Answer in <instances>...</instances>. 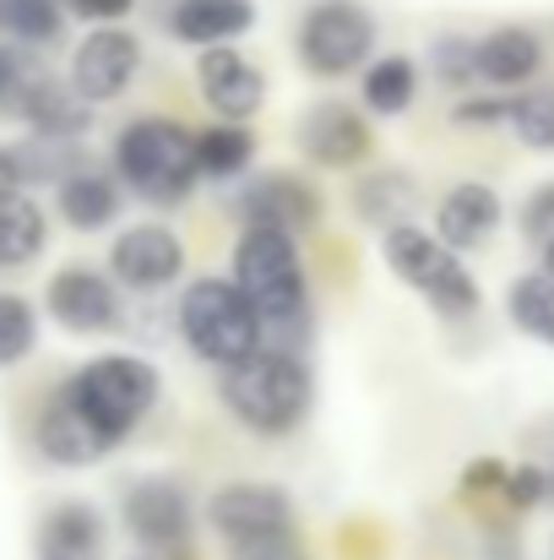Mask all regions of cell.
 <instances>
[{"label": "cell", "mask_w": 554, "mask_h": 560, "mask_svg": "<svg viewBox=\"0 0 554 560\" xmlns=\"http://www.w3.org/2000/svg\"><path fill=\"white\" fill-rule=\"evenodd\" d=\"M217 397L250 435H288L310 413V371L294 349L261 343L256 354L223 365Z\"/></svg>", "instance_id": "6da1fadb"}, {"label": "cell", "mask_w": 554, "mask_h": 560, "mask_svg": "<svg viewBox=\"0 0 554 560\" xmlns=\"http://www.w3.org/2000/svg\"><path fill=\"white\" fill-rule=\"evenodd\" d=\"M180 338L207 365H234L267 343V316L234 278H196L180 294Z\"/></svg>", "instance_id": "7a4b0ae2"}, {"label": "cell", "mask_w": 554, "mask_h": 560, "mask_svg": "<svg viewBox=\"0 0 554 560\" xmlns=\"http://www.w3.org/2000/svg\"><path fill=\"white\" fill-rule=\"evenodd\" d=\"M115 170L142 201L180 207L201 180V153L180 120H131L115 137Z\"/></svg>", "instance_id": "3957f363"}, {"label": "cell", "mask_w": 554, "mask_h": 560, "mask_svg": "<svg viewBox=\"0 0 554 560\" xmlns=\"http://www.w3.org/2000/svg\"><path fill=\"white\" fill-rule=\"evenodd\" d=\"M234 283L256 300V311L267 316V327H294L305 322V261L294 245V229L278 223H245L239 245H234Z\"/></svg>", "instance_id": "277c9868"}, {"label": "cell", "mask_w": 554, "mask_h": 560, "mask_svg": "<svg viewBox=\"0 0 554 560\" xmlns=\"http://www.w3.org/2000/svg\"><path fill=\"white\" fill-rule=\"evenodd\" d=\"M380 256L419 300H429V311H440L451 322L479 311V283L462 267V250H451L440 234H429L419 223H391V229H380Z\"/></svg>", "instance_id": "5b68a950"}, {"label": "cell", "mask_w": 554, "mask_h": 560, "mask_svg": "<svg viewBox=\"0 0 554 560\" xmlns=\"http://www.w3.org/2000/svg\"><path fill=\"white\" fill-rule=\"evenodd\" d=\"M66 386H71V397H76L109 435H120V441H126V435L137 430V419L158 402V371H153L148 360H137V354H104V360L82 365Z\"/></svg>", "instance_id": "8992f818"}, {"label": "cell", "mask_w": 554, "mask_h": 560, "mask_svg": "<svg viewBox=\"0 0 554 560\" xmlns=\"http://www.w3.org/2000/svg\"><path fill=\"white\" fill-rule=\"evenodd\" d=\"M375 49V16L359 0H316L299 22V60L310 77H343Z\"/></svg>", "instance_id": "52a82bcc"}, {"label": "cell", "mask_w": 554, "mask_h": 560, "mask_svg": "<svg viewBox=\"0 0 554 560\" xmlns=\"http://www.w3.org/2000/svg\"><path fill=\"white\" fill-rule=\"evenodd\" d=\"M109 446H120V435H109V430L71 397V386L55 392L49 408L38 413V452H44L49 463H60V468H87V463H98Z\"/></svg>", "instance_id": "ba28073f"}, {"label": "cell", "mask_w": 554, "mask_h": 560, "mask_svg": "<svg viewBox=\"0 0 554 560\" xmlns=\"http://www.w3.org/2000/svg\"><path fill=\"white\" fill-rule=\"evenodd\" d=\"M212 528L223 534V545L234 539H256V534H283L294 528V501L288 490L278 485H256V479H239V485H223L207 506Z\"/></svg>", "instance_id": "9c48e42d"}, {"label": "cell", "mask_w": 554, "mask_h": 560, "mask_svg": "<svg viewBox=\"0 0 554 560\" xmlns=\"http://www.w3.org/2000/svg\"><path fill=\"white\" fill-rule=\"evenodd\" d=\"M126 528L142 550H190V501L175 479H137L126 490Z\"/></svg>", "instance_id": "30bf717a"}, {"label": "cell", "mask_w": 554, "mask_h": 560, "mask_svg": "<svg viewBox=\"0 0 554 560\" xmlns=\"http://www.w3.org/2000/svg\"><path fill=\"white\" fill-rule=\"evenodd\" d=\"M137 71H142V44H137L126 27H98V33H87L82 49H76V60H71V82H76V93H87L93 104L120 98V93L137 82Z\"/></svg>", "instance_id": "8fae6325"}, {"label": "cell", "mask_w": 554, "mask_h": 560, "mask_svg": "<svg viewBox=\"0 0 554 560\" xmlns=\"http://www.w3.org/2000/svg\"><path fill=\"white\" fill-rule=\"evenodd\" d=\"M196 88L201 98L223 115V120H250L267 98V77L256 60H245L239 49L228 44H207L201 60H196Z\"/></svg>", "instance_id": "7c38bea8"}, {"label": "cell", "mask_w": 554, "mask_h": 560, "mask_svg": "<svg viewBox=\"0 0 554 560\" xmlns=\"http://www.w3.org/2000/svg\"><path fill=\"white\" fill-rule=\"evenodd\" d=\"M109 267L126 289H164L185 272V245L164 223H137L109 245Z\"/></svg>", "instance_id": "4fadbf2b"}, {"label": "cell", "mask_w": 554, "mask_h": 560, "mask_svg": "<svg viewBox=\"0 0 554 560\" xmlns=\"http://www.w3.org/2000/svg\"><path fill=\"white\" fill-rule=\"evenodd\" d=\"M299 153L321 170H359L369 159V126L343 98H321L299 120Z\"/></svg>", "instance_id": "5bb4252c"}, {"label": "cell", "mask_w": 554, "mask_h": 560, "mask_svg": "<svg viewBox=\"0 0 554 560\" xmlns=\"http://www.w3.org/2000/svg\"><path fill=\"white\" fill-rule=\"evenodd\" d=\"M239 218L245 223H278V229H310L321 218V190L294 170H267L239 190Z\"/></svg>", "instance_id": "9a60e30c"}, {"label": "cell", "mask_w": 554, "mask_h": 560, "mask_svg": "<svg viewBox=\"0 0 554 560\" xmlns=\"http://www.w3.org/2000/svg\"><path fill=\"white\" fill-rule=\"evenodd\" d=\"M49 316L66 332H109L120 322V300L104 272L93 267H66L49 278Z\"/></svg>", "instance_id": "2e32d148"}, {"label": "cell", "mask_w": 554, "mask_h": 560, "mask_svg": "<svg viewBox=\"0 0 554 560\" xmlns=\"http://www.w3.org/2000/svg\"><path fill=\"white\" fill-rule=\"evenodd\" d=\"M500 190L484 186V180H462L440 196L435 207V234L451 245V250H479L495 229H500Z\"/></svg>", "instance_id": "e0dca14e"}, {"label": "cell", "mask_w": 554, "mask_h": 560, "mask_svg": "<svg viewBox=\"0 0 554 560\" xmlns=\"http://www.w3.org/2000/svg\"><path fill=\"white\" fill-rule=\"evenodd\" d=\"M87 104H93V98L76 93V82L60 88V82H49V77H27L22 93H16V115H22L33 131H44V137H82V131L93 126Z\"/></svg>", "instance_id": "ac0fdd59"}, {"label": "cell", "mask_w": 554, "mask_h": 560, "mask_svg": "<svg viewBox=\"0 0 554 560\" xmlns=\"http://www.w3.org/2000/svg\"><path fill=\"white\" fill-rule=\"evenodd\" d=\"M256 27V0H180L169 11V33L180 44H234Z\"/></svg>", "instance_id": "d6986e66"}, {"label": "cell", "mask_w": 554, "mask_h": 560, "mask_svg": "<svg viewBox=\"0 0 554 560\" xmlns=\"http://www.w3.org/2000/svg\"><path fill=\"white\" fill-rule=\"evenodd\" d=\"M544 66V44L528 27H495L479 38V82L490 88H522Z\"/></svg>", "instance_id": "ffe728a7"}, {"label": "cell", "mask_w": 554, "mask_h": 560, "mask_svg": "<svg viewBox=\"0 0 554 560\" xmlns=\"http://www.w3.org/2000/svg\"><path fill=\"white\" fill-rule=\"evenodd\" d=\"M115 212H120V190L109 175H93V170H71L66 180H60V218L71 223V229H104V223H115Z\"/></svg>", "instance_id": "44dd1931"}, {"label": "cell", "mask_w": 554, "mask_h": 560, "mask_svg": "<svg viewBox=\"0 0 554 560\" xmlns=\"http://www.w3.org/2000/svg\"><path fill=\"white\" fill-rule=\"evenodd\" d=\"M506 316L517 322V332H528L533 343L554 349V278L544 267L506 283Z\"/></svg>", "instance_id": "7402d4cb"}, {"label": "cell", "mask_w": 554, "mask_h": 560, "mask_svg": "<svg viewBox=\"0 0 554 560\" xmlns=\"http://www.w3.org/2000/svg\"><path fill=\"white\" fill-rule=\"evenodd\" d=\"M419 207V186L402 175V170H375L359 180L354 190V212L375 223V229H391V223H408V212Z\"/></svg>", "instance_id": "603a6c76"}, {"label": "cell", "mask_w": 554, "mask_h": 560, "mask_svg": "<svg viewBox=\"0 0 554 560\" xmlns=\"http://www.w3.org/2000/svg\"><path fill=\"white\" fill-rule=\"evenodd\" d=\"M196 153H201V175H212V180H234V175H245L250 159H256V131H250L245 120L207 126V131L196 137Z\"/></svg>", "instance_id": "cb8c5ba5"}, {"label": "cell", "mask_w": 554, "mask_h": 560, "mask_svg": "<svg viewBox=\"0 0 554 560\" xmlns=\"http://www.w3.org/2000/svg\"><path fill=\"white\" fill-rule=\"evenodd\" d=\"M44 250V212L16 190L0 196V267H22Z\"/></svg>", "instance_id": "d4e9b609"}, {"label": "cell", "mask_w": 554, "mask_h": 560, "mask_svg": "<svg viewBox=\"0 0 554 560\" xmlns=\"http://www.w3.org/2000/svg\"><path fill=\"white\" fill-rule=\"evenodd\" d=\"M98 539H104L98 517H93L87 506H76V501H66V506L44 523V550H49V560H87L98 550Z\"/></svg>", "instance_id": "484cf974"}, {"label": "cell", "mask_w": 554, "mask_h": 560, "mask_svg": "<svg viewBox=\"0 0 554 560\" xmlns=\"http://www.w3.org/2000/svg\"><path fill=\"white\" fill-rule=\"evenodd\" d=\"M413 88H419V71H413L408 55H386V60H375L365 71V104L375 115H386V120L413 104Z\"/></svg>", "instance_id": "4316f807"}, {"label": "cell", "mask_w": 554, "mask_h": 560, "mask_svg": "<svg viewBox=\"0 0 554 560\" xmlns=\"http://www.w3.org/2000/svg\"><path fill=\"white\" fill-rule=\"evenodd\" d=\"M511 131L528 148L550 153L554 148V88H528V93L511 98Z\"/></svg>", "instance_id": "83f0119b"}, {"label": "cell", "mask_w": 554, "mask_h": 560, "mask_svg": "<svg viewBox=\"0 0 554 560\" xmlns=\"http://www.w3.org/2000/svg\"><path fill=\"white\" fill-rule=\"evenodd\" d=\"M0 27L22 44H49L60 33V0H0Z\"/></svg>", "instance_id": "f1b7e54d"}, {"label": "cell", "mask_w": 554, "mask_h": 560, "mask_svg": "<svg viewBox=\"0 0 554 560\" xmlns=\"http://www.w3.org/2000/svg\"><path fill=\"white\" fill-rule=\"evenodd\" d=\"M71 137H33V142H22L16 148V164H22V186L27 180H66L71 175V164H76V153L66 148Z\"/></svg>", "instance_id": "f546056e"}, {"label": "cell", "mask_w": 554, "mask_h": 560, "mask_svg": "<svg viewBox=\"0 0 554 560\" xmlns=\"http://www.w3.org/2000/svg\"><path fill=\"white\" fill-rule=\"evenodd\" d=\"M33 343H38V316H33V305L16 300V294H0V365L27 360Z\"/></svg>", "instance_id": "4dcf8cb0"}, {"label": "cell", "mask_w": 554, "mask_h": 560, "mask_svg": "<svg viewBox=\"0 0 554 560\" xmlns=\"http://www.w3.org/2000/svg\"><path fill=\"white\" fill-rule=\"evenodd\" d=\"M429 71H435V82H446V88L473 82V77H479V44L462 38V33H440V38L429 44Z\"/></svg>", "instance_id": "1f68e13d"}, {"label": "cell", "mask_w": 554, "mask_h": 560, "mask_svg": "<svg viewBox=\"0 0 554 560\" xmlns=\"http://www.w3.org/2000/svg\"><path fill=\"white\" fill-rule=\"evenodd\" d=\"M506 501H511V512H533V506H544L550 501V474L544 468H533V463H517V474H506Z\"/></svg>", "instance_id": "d6a6232c"}, {"label": "cell", "mask_w": 554, "mask_h": 560, "mask_svg": "<svg viewBox=\"0 0 554 560\" xmlns=\"http://www.w3.org/2000/svg\"><path fill=\"white\" fill-rule=\"evenodd\" d=\"M228 556L234 560H305L294 528H283V534H256V539H234Z\"/></svg>", "instance_id": "836d02e7"}, {"label": "cell", "mask_w": 554, "mask_h": 560, "mask_svg": "<svg viewBox=\"0 0 554 560\" xmlns=\"http://www.w3.org/2000/svg\"><path fill=\"white\" fill-rule=\"evenodd\" d=\"M522 234H528L533 245H550L554 240V180H544V186L522 201Z\"/></svg>", "instance_id": "e575fe53"}, {"label": "cell", "mask_w": 554, "mask_h": 560, "mask_svg": "<svg viewBox=\"0 0 554 560\" xmlns=\"http://www.w3.org/2000/svg\"><path fill=\"white\" fill-rule=\"evenodd\" d=\"M451 120H457V126H473V131L500 126V120H511V98H462V104L451 109Z\"/></svg>", "instance_id": "d590c367"}, {"label": "cell", "mask_w": 554, "mask_h": 560, "mask_svg": "<svg viewBox=\"0 0 554 560\" xmlns=\"http://www.w3.org/2000/svg\"><path fill=\"white\" fill-rule=\"evenodd\" d=\"M500 485H506V463L500 457H473L462 468V490L468 495H484V490H500Z\"/></svg>", "instance_id": "8d00e7d4"}, {"label": "cell", "mask_w": 554, "mask_h": 560, "mask_svg": "<svg viewBox=\"0 0 554 560\" xmlns=\"http://www.w3.org/2000/svg\"><path fill=\"white\" fill-rule=\"evenodd\" d=\"M76 16H87V22H115V16H126L137 0H66Z\"/></svg>", "instance_id": "74e56055"}, {"label": "cell", "mask_w": 554, "mask_h": 560, "mask_svg": "<svg viewBox=\"0 0 554 560\" xmlns=\"http://www.w3.org/2000/svg\"><path fill=\"white\" fill-rule=\"evenodd\" d=\"M22 82H27V66H22L11 49H0V104H5V98H16V93H22Z\"/></svg>", "instance_id": "f35d334b"}, {"label": "cell", "mask_w": 554, "mask_h": 560, "mask_svg": "<svg viewBox=\"0 0 554 560\" xmlns=\"http://www.w3.org/2000/svg\"><path fill=\"white\" fill-rule=\"evenodd\" d=\"M22 186V164H16V148H0V196Z\"/></svg>", "instance_id": "ab89813d"}, {"label": "cell", "mask_w": 554, "mask_h": 560, "mask_svg": "<svg viewBox=\"0 0 554 560\" xmlns=\"http://www.w3.org/2000/svg\"><path fill=\"white\" fill-rule=\"evenodd\" d=\"M539 256H544V272L554 278V240H550V245H539Z\"/></svg>", "instance_id": "60d3db41"}, {"label": "cell", "mask_w": 554, "mask_h": 560, "mask_svg": "<svg viewBox=\"0 0 554 560\" xmlns=\"http://www.w3.org/2000/svg\"><path fill=\"white\" fill-rule=\"evenodd\" d=\"M550 501H554V468H550Z\"/></svg>", "instance_id": "b9f144b4"}]
</instances>
